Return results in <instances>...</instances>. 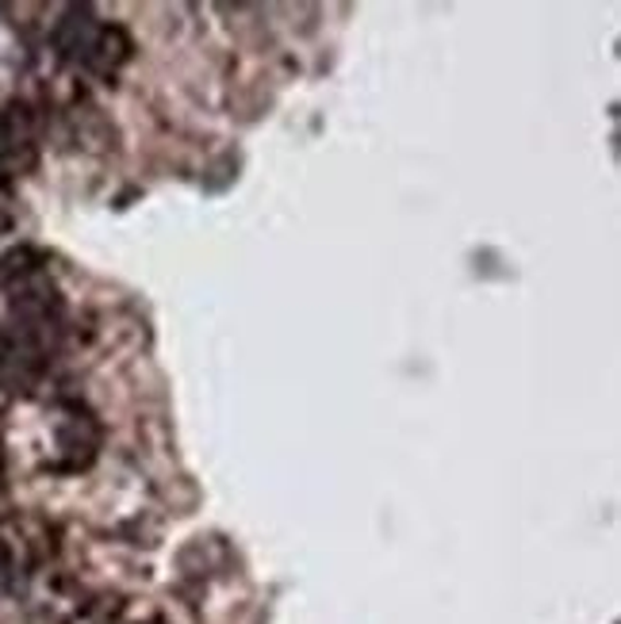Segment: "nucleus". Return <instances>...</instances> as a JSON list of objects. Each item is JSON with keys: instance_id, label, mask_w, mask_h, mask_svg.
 Masks as SVG:
<instances>
[{"instance_id": "nucleus-1", "label": "nucleus", "mask_w": 621, "mask_h": 624, "mask_svg": "<svg viewBox=\"0 0 621 624\" xmlns=\"http://www.w3.org/2000/svg\"><path fill=\"white\" fill-rule=\"evenodd\" d=\"M58 337L55 296L24 291L16 299V322L0 329V391H20L47 368Z\"/></svg>"}, {"instance_id": "nucleus-2", "label": "nucleus", "mask_w": 621, "mask_h": 624, "mask_svg": "<svg viewBox=\"0 0 621 624\" xmlns=\"http://www.w3.org/2000/svg\"><path fill=\"white\" fill-rule=\"evenodd\" d=\"M55 50L62 62L81 65V70L96 73V77H116L134 47L123 27L96 20V12L88 4H73V9L62 12V20L55 27Z\"/></svg>"}, {"instance_id": "nucleus-3", "label": "nucleus", "mask_w": 621, "mask_h": 624, "mask_svg": "<svg viewBox=\"0 0 621 624\" xmlns=\"http://www.w3.org/2000/svg\"><path fill=\"white\" fill-rule=\"evenodd\" d=\"M39 165V119L27 104L12 100L0 111V184L27 177Z\"/></svg>"}, {"instance_id": "nucleus-4", "label": "nucleus", "mask_w": 621, "mask_h": 624, "mask_svg": "<svg viewBox=\"0 0 621 624\" xmlns=\"http://www.w3.org/2000/svg\"><path fill=\"white\" fill-rule=\"evenodd\" d=\"M55 437H58V453L65 456L62 468H88L100 448V425L85 406H62L55 418Z\"/></svg>"}, {"instance_id": "nucleus-5", "label": "nucleus", "mask_w": 621, "mask_h": 624, "mask_svg": "<svg viewBox=\"0 0 621 624\" xmlns=\"http://www.w3.org/2000/svg\"><path fill=\"white\" fill-rule=\"evenodd\" d=\"M9 575H12V555L9 548H4V540H0V586L9 583Z\"/></svg>"}, {"instance_id": "nucleus-6", "label": "nucleus", "mask_w": 621, "mask_h": 624, "mask_svg": "<svg viewBox=\"0 0 621 624\" xmlns=\"http://www.w3.org/2000/svg\"><path fill=\"white\" fill-rule=\"evenodd\" d=\"M0 483H4V476H0Z\"/></svg>"}]
</instances>
